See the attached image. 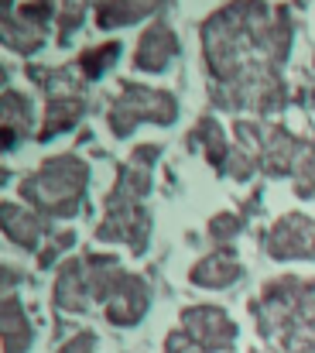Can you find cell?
Segmentation results:
<instances>
[{
	"mask_svg": "<svg viewBox=\"0 0 315 353\" xmlns=\"http://www.w3.org/2000/svg\"><path fill=\"white\" fill-rule=\"evenodd\" d=\"M185 326L192 330V340L196 347H206V350H219L233 340V323L219 312V309H196V312H185Z\"/></svg>",
	"mask_w": 315,
	"mask_h": 353,
	"instance_id": "obj_1",
	"label": "cell"
},
{
	"mask_svg": "<svg viewBox=\"0 0 315 353\" xmlns=\"http://www.w3.org/2000/svg\"><path fill=\"white\" fill-rule=\"evenodd\" d=\"M172 52H175V38H172V31H168L165 24H158V28H151V31L141 38V45H137V65H144V69H161Z\"/></svg>",
	"mask_w": 315,
	"mask_h": 353,
	"instance_id": "obj_2",
	"label": "cell"
},
{
	"mask_svg": "<svg viewBox=\"0 0 315 353\" xmlns=\"http://www.w3.org/2000/svg\"><path fill=\"white\" fill-rule=\"evenodd\" d=\"M236 274H240V268H236L230 257H223V254L206 257V261L192 271V278H196L199 285H210V288H216V285H230Z\"/></svg>",
	"mask_w": 315,
	"mask_h": 353,
	"instance_id": "obj_3",
	"label": "cell"
},
{
	"mask_svg": "<svg viewBox=\"0 0 315 353\" xmlns=\"http://www.w3.org/2000/svg\"><path fill=\"white\" fill-rule=\"evenodd\" d=\"M3 336H7V353H24V347L31 343V326L24 323L17 302H7L3 309Z\"/></svg>",
	"mask_w": 315,
	"mask_h": 353,
	"instance_id": "obj_4",
	"label": "cell"
},
{
	"mask_svg": "<svg viewBox=\"0 0 315 353\" xmlns=\"http://www.w3.org/2000/svg\"><path fill=\"white\" fill-rule=\"evenodd\" d=\"M116 52H120V48H116V41H113V45H103L100 52L83 55V69H86V76H100V72L106 69V62L116 59Z\"/></svg>",
	"mask_w": 315,
	"mask_h": 353,
	"instance_id": "obj_5",
	"label": "cell"
},
{
	"mask_svg": "<svg viewBox=\"0 0 315 353\" xmlns=\"http://www.w3.org/2000/svg\"><path fill=\"white\" fill-rule=\"evenodd\" d=\"M59 353H93V333H79L69 347H62Z\"/></svg>",
	"mask_w": 315,
	"mask_h": 353,
	"instance_id": "obj_6",
	"label": "cell"
}]
</instances>
